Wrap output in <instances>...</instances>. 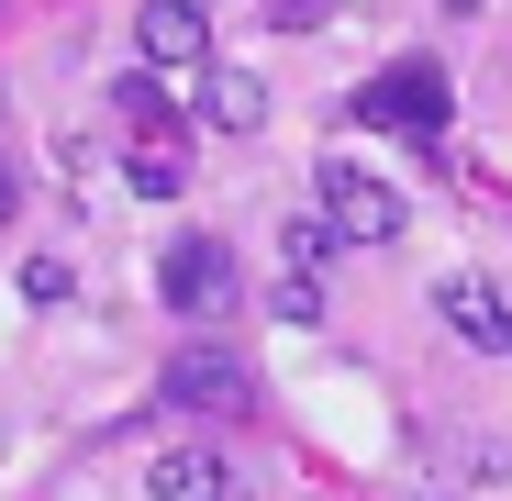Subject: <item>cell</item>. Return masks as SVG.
Returning a JSON list of instances; mask_svg holds the SVG:
<instances>
[{
    "mask_svg": "<svg viewBox=\"0 0 512 501\" xmlns=\"http://www.w3.org/2000/svg\"><path fill=\"white\" fill-rule=\"evenodd\" d=\"M312 212L334 223V245H401V223H412V201L379 179V167H346V156L312 179Z\"/></svg>",
    "mask_w": 512,
    "mask_h": 501,
    "instance_id": "cell-1",
    "label": "cell"
},
{
    "mask_svg": "<svg viewBox=\"0 0 512 501\" xmlns=\"http://www.w3.org/2000/svg\"><path fill=\"white\" fill-rule=\"evenodd\" d=\"M357 123H390V134H412V145H435V134L457 123V90H446V67L401 56V67H379L368 90H357Z\"/></svg>",
    "mask_w": 512,
    "mask_h": 501,
    "instance_id": "cell-2",
    "label": "cell"
},
{
    "mask_svg": "<svg viewBox=\"0 0 512 501\" xmlns=\"http://www.w3.org/2000/svg\"><path fill=\"white\" fill-rule=\"evenodd\" d=\"M156 290H167V312L212 323V312H234L245 268H234V245H223V234H179V245H167V257H156Z\"/></svg>",
    "mask_w": 512,
    "mask_h": 501,
    "instance_id": "cell-3",
    "label": "cell"
},
{
    "mask_svg": "<svg viewBox=\"0 0 512 501\" xmlns=\"http://www.w3.org/2000/svg\"><path fill=\"white\" fill-rule=\"evenodd\" d=\"M435 323L457 334L468 357H512V290H501V279H479V268L435 279Z\"/></svg>",
    "mask_w": 512,
    "mask_h": 501,
    "instance_id": "cell-4",
    "label": "cell"
},
{
    "mask_svg": "<svg viewBox=\"0 0 512 501\" xmlns=\"http://www.w3.org/2000/svg\"><path fill=\"white\" fill-rule=\"evenodd\" d=\"M134 45H145L156 78H201V67H212V12H201V0H145V12H134Z\"/></svg>",
    "mask_w": 512,
    "mask_h": 501,
    "instance_id": "cell-5",
    "label": "cell"
},
{
    "mask_svg": "<svg viewBox=\"0 0 512 501\" xmlns=\"http://www.w3.org/2000/svg\"><path fill=\"white\" fill-rule=\"evenodd\" d=\"M145 501H234V457L223 446H167L145 468Z\"/></svg>",
    "mask_w": 512,
    "mask_h": 501,
    "instance_id": "cell-6",
    "label": "cell"
},
{
    "mask_svg": "<svg viewBox=\"0 0 512 501\" xmlns=\"http://www.w3.org/2000/svg\"><path fill=\"white\" fill-rule=\"evenodd\" d=\"M167 401H179V412H245V368L223 346H190L179 368H167Z\"/></svg>",
    "mask_w": 512,
    "mask_h": 501,
    "instance_id": "cell-7",
    "label": "cell"
},
{
    "mask_svg": "<svg viewBox=\"0 0 512 501\" xmlns=\"http://www.w3.org/2000/svg\"><path fill=\"white\" fill-rule=\"evenodd\" d=\"M201 123L212 134H256L268 123V78L256 67H201Z\"/></svg>",
    "mask_w": 512,
    "mask_h": 501,
    "instance_id": "cell-8",
    "label": "cell"
},
{
    "mask_svg": "<svg viewBox=\"0 0 512 501\" xmlns=\"http://www.w3.org/2000/svg\"><path fill=\"white\" fill-rule=\"evenodd\" d=\"M123 179H134V201H179V190H190V156H179V134H145V145L123 156Z\"/></svg>",
    "mask_w": 512,
    "mask_h": 501,
    "instance_id": "cell-9",
    "label": "cell"
},
{
    "mask_svg": "<svg viewBox=\"0 0 512 501\" xmlns=\"http://www.w3.org/2000/svg\"><path fill=\"white\" fill-rule=\"evenodd\" d=\"M279 257H290L301 279H323V268H334V223H323V212H301V223L279 234Z\"/></svg>",
    "mask_w": 512,
    "mask_h": 501,
    "instance_id": "cell-10",
    "label": "cell"
},
{
    "mask_svg": "<svg viewBox=\"0 0 512 501\" xmlns=\"http://www.w3.org/2000/svg\"><path fill=\"white\" fill-rule=\"evenodd\" d=\"M123 123H134V134H179V123H167V90H156V67H145V78H123Z\"/></svg>",
    "mask_w": 512,
    "mask_h": 501,
    "instance_id": "cell-11",
    "label": "cell"
},
{
    "mask_svg": "<svg viewBox=\"0 0 512 501\" xmlns=\"http://www.w3.org/2000/svg\"><path fill=\"white\" fill-rule=\"evenodd\" d=\"M23 301H45V312L78 301V268H67V257H34V268H23Z\"/></svg>",
    "mask_w": 512,
    "mask_h": 501,
    "instance_id": "cell-12",
    "label": "cell"
},
{
    "mask_svg": "<svg viewBox=\"0 0 512 501\" xmlns=\"http://www.w3.org/2000/svg\"><path fill=\"white\" fill-rule=\"evenodd\" d=\"M268 312H279V323H323V279H301V268H290V279L268 290Z\"/></svg>",
    "mask_w": 512,
    "mask_h": 501,
    "instance_id": "cell-13",
    "label": "cell"
},
{
    "mask_svg": "<svg viewBox=\"0 0 512 501\" xmlns=\"http://www.w3.org/2000/svg\"><path fill=\"white\" fill-rule=\"evenodd\" d=\"M23 212V179H12V156H0V223H12Z\"/></svg>",
    "mask_w": 512,
    "mask_h": 501,
    "instance_id": "cell-14",
    "label": "cell"
},
{
    "mask_svg": "<svg viewBox=\"0 0 512 501\" xmlns=\"http://www.w3.org/2000/svg\"><path fill=\"white\" fill-rule=\"evenodd\" d=\"M446 12H479V0H446Z\"/></svg>",
    "mask_w": 512,
    "mask_h": 501,
    "instance_id": "cell-15",
    "label": "cell"
},
{
    "mask_svg": "<svg viewBox=\"0 0 512 501\" xmlns=\"http://www.w3.org/2000/svg\"><path fill=\"white\" fill-rule=\"evenodd\" d=\"M201 12H212V0H201Z\"/></svg>",
    "mask_w": 512,
    "mask_h": 501,
    "instance_id": "cell-16",
    "label": "cell"
}]
</instances>
